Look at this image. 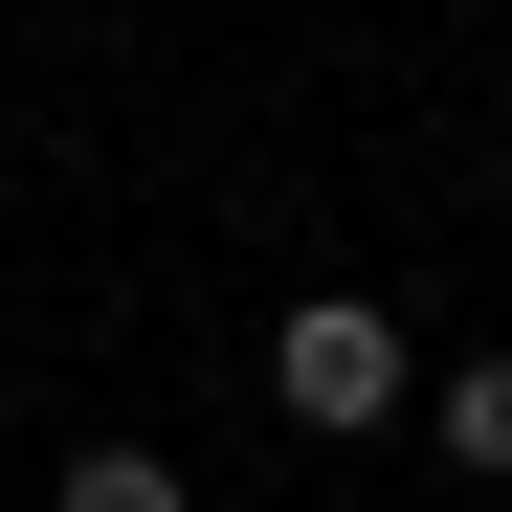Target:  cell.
<instances>
[{"mask_svg":"<svg viewBox=\"0 0 512 512\" xmlns=\"http://www.w3.org/2000/svg\"><path fill=\"white\" fill-rule=\"evenodd\" d=\"M423 446H446L468 490H512V357H446V379H423Z\"/></svg>","mask_w":512,"mask_h":512,"instance_id":"cell-2","label":"cell"},{"mask_svg":"<svg viewBox=\"0 0 512 512\" xmlns=\"http://www.w3.org/2000/svg\"><path fill=\"white\" fill-rule=\"evenodd\" d=\"M45 512H201V490H179V446H67Z\"/></svg>","mask_w":512,"mask_h":512,"instance_id":"cell-3","label":"cell"},{"mask_svg":"<svg viewBox=\"0 0 512 512\" xmlns=\"http://www.w3.org/2000/svg\"><path fill=\"white\" fill-rule=\"evenodd\" d=\"M268 401L312 423V446H357V423L423 401V334H401L379 290H290V312H268Z\"/></svg>","mask_w":512,"mask_h":512,"instance_id":"cell-1","label":"cell"}]
</instances>
